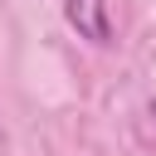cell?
I'll return each instance as SVG.
<instances>
[{"label":"cell","mask_w":156,"mask_h":156,"mask_svg":"<svg viewBox=\"0 0 156 156\" xmlns=\"http://www.w3.org/2000/svg\"><path fill=\"white\" fill-rule=\"evenodd\" d=\"M151 117H156V98H151Z\"/></svg>","instance_id":"7a4b0ae2"},{"label":"cell","mask_w":156,"mask_h":156,"mask_svg":"<svg viewBox=\"0 0 156 156\" xmlns=\"http://www.w3.org/2000/svg\"><path fill=\"white\" fill-rule=\"evenodd\" d=\"M68 24L93 39V44H112V20H107V0H63Z\"/></svg>","instance_id":"6da1fadb"}]
</instances>
